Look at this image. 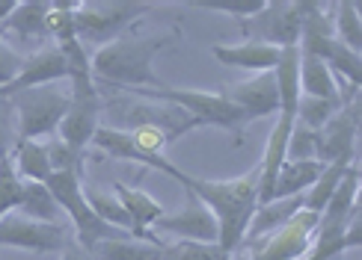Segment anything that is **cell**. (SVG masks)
I'll return each instance as SVG.
<instances>
[{
	"label": "cell",
	"instance_id": "83f0119b",
	"mask_svg": "<svg viewBox=\"0 0 362 260\" xmlns=\"http://www.w3.org/2000/svg\"><path fill=\"white\" fill-rule=\"evenodd\" d=\"M18 213L33 222H59V204L51 195V190L39 180H24L21 187V202H18Z\"/></svg>",
	"mask_w": 362,
	"mask_h": 260
},
{
	"label": "cell",
	"instance_id": "e575fe53",
	"mask_svg": "<svg viewBox=\"0 0 362 260\" xmlns=\"http://www.w3.org/2000/svg\"><path fill=\"white\" fill-rule=\"evenodd\" d=\"M128 136H131V142L137 145L143 154H148V157L163 154V148L170 145L167 133H160L158 128H134V130H128Z\"/></svg>",
	"mask_w": 362,
	"mask_h": 260
},
{
	"label": "cell",
	"instance_id": "5b68a950",
	"mask_svg": "<svg viewBox=\"0 0 362 260\" xmlns=\"http://www.w3.org/2000/svg\"><path fill=\"white\" fill-rule=\"evenodd\" d=\"M15 118H18V140L39 142L42 136H54L63 125V118L69 113L71 92L59 86H36L24 89L18 95L9 98Z\"/></svg>",
	"mask_w": 362,
	"mask_h": 260
},
{
	"label": "cell",
	"instance_id": "836d02e7",
	"mask_svg": "<svg viewBox=\"0 0 362 260\" xmlns=\"http://www.w3.org/2000/svg\"><path fill=\"white\" fill-rule=\"evenodd\" d=\"M199 9H214V12H229L235 18H252L255 12L264 6V0H196Z\"/></svg>",
	"mask_w": 362,
	"mask_h": 260
},
{
	"label": "cell",
	"instance_id": "74e56055",
	"mask_svg": "<svg viewBox=\"0 0 362 260\" xmlns=\"http://www.w3.org/2000/svg\"><path fill=\"white\" fill-rule=\"evenodd\" d=\"M63 260H95V254H93V252H86L81 242L69 240V242H66V249H63Z\"/></svg>",
	"mask_w": 362,
	"mask_h": 260
},
{
	"label": "cell",
	"instance_id": "5bb4252c",
	"mask_svg": "<svg viewBox=\"0 0 362 260\" xmlns=\"http://www.w3.org/2000/svg\"><path fill=\"white\" fill-rule=\"evenodd\" d=\"M89 145H93L95 151H101V154L113 157V160L137 163V166H143V169L163 172V175H170V178H175V180H178V175H181L178 166H175V163H170L163 154H155V157L143 154V151L131 142L128 130H116V128H110V125H98V130L93 133V142H89Z\"/></svg>",
	"mask_w": 362,
	"mask_h": 260
},
{
	"label": "cell",
	"instance_id": "603a6c76",
	"mask_svg": "<svg viewBox=\"0 0 362 260\" xmlns=\"http://www.w3.org/2000/svg\"><path fill=\"white\" fill-rule=\"evenodd\" d=\"M321 169H324V163H318V160H306V163L285 160L276 180H274V190H270V202H276V198L306 195L312 183L318 180Z\"/></svg>",
	"mask_w": 362,
	"mask_h": 260
},
{
	"label": "cell",
	"instance_id": "3957f363",
	"mask_svg": "<svg viewBox=\"0 0 362 260\" xmlns=\"http://www.w3.org/2000/svg\"><path fill=\"white\" fill-rule=\"evenodd\" d=\"M131 95L148 98V101H163L185 110L196 125H214L235 133L240 140V130L250 125V118L238 110L235 104L226 101L220 92H202V89H175V86H160V89H131Z\"/></svg>",
	"mask_w": 362,
	"mask_h": 260
},
{
	"label": "cell",
	"instance_id": "9c48e42d",
	"mask_svg": "<svg viewBox=\"0 0 362 260\" xmlns=\"http://www.w3.org/2000/svg\"><path fill=\"white\" fill-rule=\"evenodd\" d=\"M240 33L250 42H262L279 51L294 48L300 42V0H264L252 18L240 21Z\"/></svg>",
	"mask_w": 362,
	"mask_h": 260
},
{
	"label": "cell",
	"instance_id": "f35d334b",
	"mask_svg": "<svg viewBox=\"0 0 362 260\" xmlns=\"http://www.w3.org/2000/svg\"><path fill=\"white\" fill-rule=\"evenodd\" d=\"M15 6H18V4H15V0H0V24H4V21L9 18Z\"/></svg>",
	"mask_w": 362,
	"mask_h": 260
},
{
	"label": "cell",
	"instance_id": "ffe728a7",
	"mask_svg": "<svg viewBox=\"0 0 362 260\" xmlns=\"http://www.w3.org/2000/svg\"><path fill=\"white\" fill-rule=\"evenodd\" d=\"M297 210H303V195H294V198H276V202H267V204H259L250 219V228L244 234V242L240 246H250V242L262 240L267 234L279 231V228L288 222Z\"/></svg>",
	"mask_w": 362,
	"mask_h": 260
},
{
	"label": "cell",
	"instance_id": "8fae6325",
	"mask_svg": "<svg viewBox=\"0 0 362 260\" xmlns=\"http://www.w3.org/2000/svg\"><path fill=\"white\" fill-rule=\"evenodd\" d=\"M66 242H69V234L59 222H33L21 216V213H9V216L0 219V246L48 254V252L66 249Z\"/></svg>",
	"mask_w": 362,
	"mask_h": 260
},
{
	"label": "cell",
	"instance_id": "f1b7e54d",
	"mask_svg": "<svg viewBox=\"0 0 362 260\" xmlns=\"http://www.w3.org/2000/svg\"><path fill=\"white\" fill-rule=\"evenodd\" d=\"M336 15H329L333 18V36L344 44L348 51L359 54L362 48V18H359V4H336L333 6Z\"/></svg>",
	"mask_w": 362,
	"mask_h": 260
},
{
	"label": "cell",
	"instance_id": "9a60e30c",
	"mask_svg": "<svg viewBox=\"0 0 362 260\" xmlns=\"http://www.w3.org/2000/svg\"><path fill=\"white\" fill-rule=\"evenodd\" d=\"M59 80H69V66L63 54L57 51V44H48L36 54H30L24 63H21V71L9 86H4V95L6 101L12 95H18L24 89H36V86H51V83H59Z\"/></svg>",
	"mask_w": 362,
	"mask_h": 260
},
{
	"label": "cell",
	"instance_id": "d6986e66",
	"mask_svg": "<svg viewBox=\"0 0 362 260\" xmlns=\"http://www.w3.org/2000/svg\"><path fill=\"white\" fill-rule=\"evenodd\" d=\"M217 63L232 66V68H244V71H274L276 59H279V48H270L262 42H240V44H214L211 48Z\"/></svg>",
	"mask_w": 362,
	"mask_h": 260
},
{
	"label": "cell",
	"instance_id": "8d00e7d4",
	"mask_svg": "<svg viewBox=\"0 0 362 260\" xmlns=\"http://www.w3.org/2000/svg\"><path fill=\"white\" fill-rule=\"evenodd\" d=\"M9 133H12V128H9V118H6V113H4V106H0V160L4 157H9L12 151H9ZM15 145V142H12Z\"/></svg>",
	"mask_w": 362,
	"mask_h": 260
},
{
	"label": "cell",
	"instance_id": "ac0fdd59",
	"mask_svg": "<svg viewBox=\"0 0 362 260\" xmlns=\"http://www.w3.org/2000/svg\"><path fill=\"white\" fill-rule=\"evenodd\" d=\"M48 15H51V4L48 0H24L12 9L9 18L0 24V33L4 36H18L21 42L33 44V42H45L48 36Z\"/></svg>",
	"mask_w": 362,
	"mask_h": 260
},
{
	"label": "cell",
	"instance_id": "484cf974",
	"mask_svg": "<svg viewBox=\"0 0 362 260\" xmlns=\"http://www.w3.org/2000/svg\"><path fill=\"white\" fill-rule=\"evenodd\" d=\"M354 163H356V157H339L333 163H327L324 169H321V175H318V180H315L312 187H309V192L303 195V207L321 216V210L327 207L329 198H333V192L339 190L341 178L348 175V169H351Z\"/></svg>",
	"mask_w": 362,
	"mask_h": 260
},
{
	"label": "cell",
	"instance_id": "1f68e13d",
	"mask_svg": "<svg viewBox=\"0 0 362 260\" xmlns=\"http://www.w3.org/2000/svg\"><path fill=\"white\" fill-rule=\"evenodd\" d=\"M21 187H24V180L18 178V172H15V163L9 154V157L0 160V219L18 210Z\"/></svg>",
	"mask_w": 362,
	"mask_h": 260
},
{
	"label": "cell",
	"instance_id": "6da1fadb",
	"mask_svg": "<svg viewBox=\"0 0 362 260\" xmlns=\"http://www.w3.org/2000/svg\"><path fill=\"white\" fill-rule=\"evenodd\" d=\"M178 183L214 213L217 231H220L217 246L226 254H235L240 249V242H244L255 207H259V169H252L250 175L235 180H202L181 172Z\"/></svg>",
	"mask_w": 362,
	"mask_h": 260
},
{
	"label": "cell",
	"instance_id": "ba28073f",
	"mask_svg": "<svg viewBox=\"0 0 362 260\" xmlns=\"http://www.w3.org/2000/svg\"><path fill=\"white\" fill-rule=\"evenodd\" d=\"M318 219H321L318 213H312L306 207L297 210L279 231L250 242L247 246L250 260H300V257H306L315 242V234H318Z\"/></svg>",
	"mask_w": 362,
	"mask_h": 260
},
{
	"label": "cell",
	"instance_id": "7c38bea8",
	"mask_svg": "<svg viewBox=\"0 0 362 260\" xmlns=\"http://www.w3.org/2000/svg\"><path fill=\"white\" fill-rule=\"evenodd\" d=\"M220 95L229 104H235L250 121L279 113V89L274 80V71H262L250 80L229 83L226 89H220Z\"/></svg>",
	"mask_w": 362,
	"mask_h": 260
},
{
	"label": "cell",
	"instance_id": "4dcf8cb0",
	"mask_svg": "<svg viewBox=\"0 0 362 260\" xmlns=\"http://www.w3.org/2000/svg\"><path fill=\"white\" fill-rule=\"evenodd\" d=\"M223 257L232 254H226L217 242H187V240L163 242V260H223Z\"/></svg>",
	"mask_w": 362,
	"mask_h": 260
},
{
	"label": "cell",
	"instance_id": "d6a6232c",
	"mask_svg": "<svg viewBox=\"0 0 362 260\" xmlns=\"http://www.w3.org/2000/svg\"><path fill=\"white\" fill-rule=\"evenodd\" d=\"M315 154H318V133L294 121L291 136H288V151H285V160L306 163V160H318Z\"/></svg>",
	"mask_w": 362,
	"mask_h": 260
},
{
	"label": "cell",
	"instance_id": "cb8c5ba5",
	"mask_svg": "<svg viewBox=\"0 0 362 260\" xmlns=\"http://www.w3.org/2000/svg\"><path fill=\"white\" fill-rule=\"evenodd\" d=\"M300 92L309 98H321V101H336L339 98V83L318 56H309V54H300Z\"/></svg>",
	"mask_w": 362,
	"mask_h": 260
},
{
	"label": "cell",
	"instance_id": "d4e9b609",
	"mask_svg": "<svg viewBox=\"0 0 362 260\" xmlns=\"http://www.w3.org/2000/svg\"><path fill=\"white\" fill-rule=\"evenodd\" d=\"M12 160H15V172H18L21 180H39V183H45V180L51 178L48 142L15 140V145H12Z\"/></svg>",
	"mask_w": 362,
	"mask_h": 260
},
{
	"label": "cell",
	"instance_id": "ab89813d",
	"mask_svg": "<svg viewBox=\"0 0 362 260\" xmlns=\"http://www.w3.org/2000/svg\"><path fill=\"white\" fill-rule=\"evenodd\" d=\"M6 101V95H4V89H0V104H4Z\"/></svg>",
	"mask_w": 362,
	"mask_h": 260
},
{
	"label": "cell",
	"instance_id": "8992f818",
	"mask_svg": "<svg viewBox=\"0 0 362 260\" xmlns=\"http://www.w3.org/2000/svg\"><path fill=\"white\" fill-rule=\"evenodd\" d=\"M146 12H152V4L140 0H86L74 9V30H78L81 44H110L134 21H140Z\"/></svg>",
	"mask_w": 362,
	"mask_h": 260
},
{
	"label": "cell",
	"instance_id": "4316f807",
	"mask_svg": "<svg viewBox=\"0 0 362 260\" xmlns=\"http://www.w3.org/2000/svg\"><path fill=\"white\" fill-rule=\"evenodd\" d=\"M113 192H116V198H119V204L125 207V213L131 216V222L140 228V231H148L160 216H167L163 213V204L160 202H155L148 192H143V190H134V187H125V183H116L113 187Z\"/></svg>",
	"mask_w": 362,
	"mask_h": 260
},
{
	"label": "cell",
	"instance_id": "f546056e",
	"mask_svg": "<svg viewBox=\"0 0 362 260\" xmlns=\"http://www.w3.org/2000/svg\"><path fill=\"white\" fill-rule=\"evenodd\" d=\"M336 101H321V98H309V95H300V104H297V113H294V121L297 125H303L309 130L318 133L329 118H333L339 113Z\"/></svg>",
	"mask_w": 362,
	"mask_h": 260
},
{
	"label": "cell",
	"instance_id": "e0dca14e",
	"mask_svg": "<svg viewBox=\"0 0 362 260\" xmlns=\"http://www.w3.org/2000/svg\"><path fill=\"white\" fill-rule=\"evenodd\" d=\"M187 207L175 213V216H160L155 222L158 231H167L178 240H187V242H217L220 231H217V219L199 198H193L187 192Z\"/></svg>",
	"mask_w": 362,
	"mask_h": 260
},
{
	"label": "cell",
	"instance_id": "4fadbf2b",
	"mask_svg": "<svg viewBox=\"0 0 362 260\" xmlns=\"http://www.w3.org/2000/svg\"><path fill=\"white\" fill-rule=\"evenodd\" d=\"M359 98L339 106V113L318 130V163H333L339 157H356V136H359Z\"/></svg>",
	"mask_w": 362,
	"mask_h": 260
},
{
	"label": "cell",
	"instance_id": "7a4b0ae2",
	"mask_svg": "<svg viewBox=\"0 0 362 260\" xmlns=\"http://www.w3.org/2000/svg\"><path fill=\"white\" fill-rule=\"evenodd\" d=\"M173 36L175 33H170V36L122 33L110 44H101V48L89 56V68H93L95 86H110L119 92L167 86L155 78L152 63H155V56L173 42Z\"/></svg>",
	"mask_w": 362,
	"mask_h": 260
},
{
	"label": "cell",
	"instance_id": "30bf717a",
	"mask_svg": "<svg viewBox=\"0 0 362 260\" xmlns=\"http://www.w3.org/2000/svg\"><path fill=\"white\" fill-rule=\"evenodd\" d=\"M71 104L69 113L59 125V142H66L71 151L83 154V148L93 142V133L101 125V110H104V98L95 80H83V83H71Z\"/></svg>",
	"mask_w": 362,
	"mask_h": 260
},
{
	"label": "cell",
	"instance_id": "277c9868",
	"mask_svg": "<svg viewBox=\"0 0 362 260\" xmlns=\"http://www.w3.org/2000/svg\"><path fill=\"white\" fill-rule=\"evenodd\" d=\"M83 172L78 169H54L51 178L45 180V187L51 190V195L57 198V204L59 210L66 213V216L71 219V228H74V234H78V242L86 249V252H93L101 240H110V237H125L122 231H116V228L110 225H104L93 210H89L86 204V198H83V183H81ZM131 237V234H128Z\"/></svg>",
	"mask_w": 362,
	"mask_h": 260
},
{
	"label": "cell",
	"instance_id": "d590c367",
	"mask_svg": "<svg viewBox=\"0 0 362 260\" xmlns=\"http://www.w3.org/2000/svg\"><path fill=\"white\" fill-rule=\"evenodd\" d=\"M21 63H24V59L9 48V44L4 42V33H0V89L9 86L15 78H18Z\"/></svg>",
	"mask_w": 362,
	"mask_h": 260
},
{
	"label": "cell",
	"instance_id": "7402d4cb",
	"mask_svg": "<svg viewBox=\"0 0 362 260\" xmlns=\"http://www.w3.org/2000/svg\"><path fill=\"white\" fill-rule=\"evenodd\" d=\"M95 260H163V240L137 237H110L93 249Z\"/></svg>",
	"mask_w": 362,
	"mask_h": 260
},
{
	"label": "cell",
	"instance_id": "52a82bcc",
	"mask_svg": "<svg viewBox=\"0 0 362 260\" xmlns=\"http://www.w3.org/2000/svg\"><path fill=\"white\" fill-rule=\"evenodd\" d=\"M104 110L113 118L110 128H116V130L158 128L160 133H167L170 142L181 140L187 130L199 128L185 110H178L173 104H163V101H148V98H140V101L110 98V101H104Z\"/></svg>",
	"mask_w": 362,
	"mask_h": 260
},
{
	"label": "cell",
	"instance_id": "2e32d148",
	"mask_svg": "<svg viewBox=\"0 0 362 260\" xmlns=\"http://www.w3.org/2000/svg\"><path fill=\"white\" fill-rule=\"evenodd\" d=\"M359 163H354L348 175L341 178L339 190L333 192V198L327 202V207L321 210V219H318V234L321 237H339L344 234L356 213H359Z\"/></svg>",
	"mask_w": 362,
	"mask_h": 260
},
{
	"label": "cell",
	"instance_id": "44dd1931",
	"mask_svg": "<svg viewBox=\"0 0 362 260\" xmlns=\"http://www.w3.org/2000/svg\"><path fill=\"white\" fill-rule=\"evenodd\" d=\"M274 80L279 89V116H291L297 113V104H300V48H282L279 59H276V68H274Z\"/></svg>",
	"mask_w": 362,
	"mask_h": 260
}]
</instances>
